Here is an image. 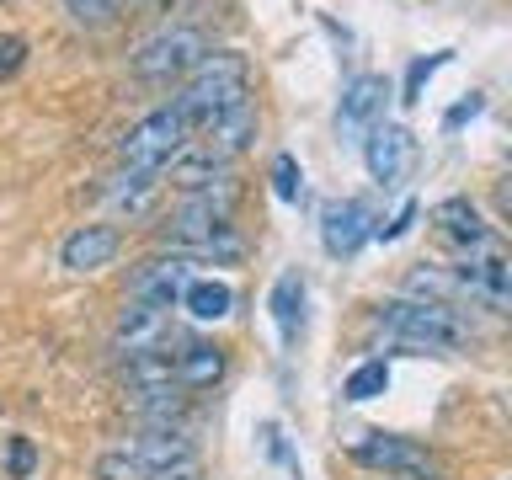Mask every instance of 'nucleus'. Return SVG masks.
Segmentation results:
<instances>
[{
    "instance_id": "nucleus-13",
    "label": "nucleus",
    "mask_w": 512,
    "mask_h": 480,
    "mask_svg": "<svg viewBox=\"0 0 512 480\" xmlns=\"http://www.w3.org/2000/svg\"><path fill=\"white\" fill-rule=\"evenodd\" d=\"M155 198H160V171L123 166L118 176H107V203L118 208V214H128V219H144L155 208Z\"/></svg>"
},
{
    "instance_id": "nucleus-15",
    "label": "nucleus",
    "mask_w": 512,
    "mask_h": 480,
    "mask_svg": "<svg viewBox=\"0 0 512 480\" xmlns=\"http://www.w3.org/2000/svg\"><path fill=\"white\" fill-rule=\"evenodd\" d=\"M219 379H224V347L187 342L176 352V384H182V390H214Z\"/></svg>"
},
{
    "instance_id": "nucleus-22",
    "label": "nucleus",
    "mask_w": 512,
    "mask_h": 480,
    "mask_svg": "<svg viewBox=\"0 0 512 480\" xmlns=\"http://www.w3.org/2000/svg\"><path fill=\"white\" fill-rule=\"evenodd\" d=\"M448 64V54H427V59H416L411 70H406V96H400V102H416V96H422V86L432 80V70H443Z\"/></svg>"
},
{
    "instance_id": "nucleus-21",
    "label": "nucleus",
    "mask_w": 512,
    "mask_h": 480,
    "mask_svg": "<svg viewBox=\"0 0 512 480\" xmlns=\"http://www.w3.org/2000/svg\"><path fill=\"white\" fill-rule=\"evenodd\" d=\"M32 470H38V448H32V438H11L6 443V475L11 480H27Z\"/></svg>"
},
{
    "instance_id": "nucleus-8",
    "label": "nucleus",
    "mask_w": 512,
    "mask_h": 480,
    "mask_svg": "<svg viewBox=\"0 0 512 480\" xmlns=\"http://www.w3.org/2000/svg\"><path fill=\"white\" fill-rule=\"evenodd\" d=\"M454 278H459L464 294H475V299H486V304H512V256L496 251V246L459 251Z\"/></svg>"
},
{
    "instance_id": "nucleus-12",
    "label": "nucleus",
    "mask_w": 512,
    "mask_h": 480,
    "mask_svg": "<svg viewBox=\"0 0 512 480\" xmlns=\"http://www.w3.org/2000/svg\"><path fill=\"white\" fill-rule=\"evenodd\" d=\"M118 342L128 347V358L134 352H166L176 342V331H171V310H155V304H123V315H118Z\"/></svg>"
},
{
    "instance_id": "nucleus-24",
    "label": "nucleus",
    "mask_w": 512,
    "mask_h": 480,
    "mask_svg": "<svg viewBox=\"0 0 512 480\" xmlns=\"http://www.w3.org/2000/svg\"><path fill=\"white\" fill-rule=\"evenodd\" d=\"M411 219H416V203H406V208H400V214H395V219L379 230V240H400V235L411 230Z\"/></svg>"
},
{
    "instance_id": "nucleus-11",
    "label": "nucleus",
    "mask_w": 512,
    "mask_h": 480,
    "mask_svg": "<svg viewBox=\"0 0 512 480\" xmlns=\"http://www.w3.org/2000/svg\"><path fill=\"white\" fill-rule=\"evenodd\" d=\"M118 251H123V230H118V224H80V230L64 235L59 262H64V272H102Z\"/></svg>"
},
{
    "instance_id": "nucleus-25",
    "label": "nucleus",
    "mask_w": 512,
    "mask_h": 480,
    "mask_svg": "<svg viewBox=\"0 0 512 480\" xmlns=\"http://www.w3.org/2000/svg\"><path fill=\"white\" fill-rule=\"evenodd\" d=\"M496 208H502V219H507V230H512V176L496 187Z\"/></svg>"
},
{
    "instance_id": "nucleus-20",
    "label": "nucleus",
    "mask_w": 512,
    "mask_h": 480,
    "mask_svg": "<svg viewBox=\"0 0 512 480\" xmlns=\"http://www.w3.org/2000/svg\"><path fill=\"white\" fill-rule=\"evenodd\" d=\"M272 192H278L283 203H299L304 198V166L294 155H272Z\"/></svg>"
},
{
    "instance_id": "nucleus-10",
    "label": "nucleus",
    "mask_w": 512,
    "mask_h": 480,
    "mask_svg": "<svg viewBox=\"0 0 512 480\" xmlns=\"http://www.w3.org/2000/svg\"><path fill=\"white\" fill-rule=\"evenodd\" d=\"M192 288V262L187 256H150V262H139L134 272V299L139 304H155V310H171V304H182V294Z\"/></svg>"
},
{
    "instance_id": "nucleus-5",
    "label": "nucleus",
    "mask_w": 512,
    "mask_h": 480,
    "mask_svg": "<svg viewBox=\"0 0 512 480\" xmlns=\"http://www.w3.org/2000/svg\"><path fill=\"white\" fill-rule=\"evenodd\" d=\"M352 459L368 464V470L400 475V480H438V459H432L422 443H411V438H390V432H368V438H358Z\"/></svg>"
},
{
    "instance_id": "nucleus-26",
    "label": "nucleus",
    "mask_w": 512,
    "mask_h": 480,
    "mask_svg": "<svg viewBox=\"0 0 512 480\" xmlns=\"http://www.w3.org/2000/svg\"><path fill=\"white\" fill-rule=\"evenodd\" d=\"M475 112H480V96H470L464 107H454V112H448V128H459L464 118H475Z\"/></svg>"
},
{
    "instance_id": "nucleus-17",
    "label": "nucleus",
    "mask_w": 512,
    "mask_h": 480,
    "mask_svg": "<svg viewBox=\"0 0 512 480\" xmlns=\"http://www.w3.org/2000/svg\"><path fill=\"white\" fill-rule=\"evenodd\" d=\"M64 11H70L80 27H112L134 11V0H64Z\"/></svg>"
},
{
    "instance_id": "nucleus-27",
    "label": "nucleus",
    "mask_w": 512,
    "mask_h": 480,
    "mask_svg": "<svg viewBox=\"0 0 512 480\" xmlns=\"http://www.w3.org/2000/svg\"><path fill=\"white\" fill-rule=\"evenodd\" d=\"M507 480H512V475H507Z\"/></svg>"
},
{
    "instance_id": "nucleus-2",
    "label": "nucleus",
    "mask_w": 512,
    "mask_h": 480,
    "mask_svg": "<svg viewBox=\"0 0 512 480\" xmlns=\"http://www.w3.org/2000/svg\"><path fill=\"white\" fill-rule=\"evenodd\" d=\"M192 139H198V128H192L182 112L166 102V107L144 112V118L118 139V160H123V166H134V171H160V176H166L176 160L192 150Z\"/></svg>"
},
{
    "instance_id": "nucleus-4",
    "label": "nucleus",
    "mask_w": 512,
    "mask_h": 480,
    "mask_svg": "<svg viewBox=\"0 0 512 480\" xmlns=\"http://www.w3.org/2000/svg\"><path fill=\"white\" fill-rule=\"evenodd\" d=\"M374 320L390 336H400L411 347H427V352H454L470 342V326L448 304H432V299H384Z\"/></svg>"
},
{
    "instance_id": "nucleus-1",
    "label": "nucleus",
    "mask_w": 512,
    "mask_h": 480,
    "mask_svg": "<svg viewBox=\"0 0 512 480\" xmlns=\"http://www.w3.org/2000/svg\"><path fill=\"white\" fill-rule=\"evenodd\" d=\"M171 107L182 112L198 134L214 128L219 118H230V112L251 107V59L240 54V48H214V54L176 86Z\"/></svg>"
},
{
    "instance_id": "nucleus-14",
    "label": "nucleus",
    "mask_w": 512,
    "mask_h": 480,
    "mask_svg": "<svg viewBox=\"0 0 512 480\" xmlns=\"http://www.w3.org/2000/svg\"><path fill=\"white\" fill-rule=\"evenodd\" d=\"M432 224H438L448 240H459L464 251L491 246V230H486V219H480V208L470 198H443L438 208H432Z\"/></svg>"
},
{
    "instance_id": "nucleus-7",
    "label": "nucleus",
    "mask_w": 512,
    "mask_h": 480,
    "mask_svg": "<svg viewBox=\"0 0 512 480\" xmlns=\"http://www.w3.org/2000/svg\"><path fill=\"white\" fill-rule=\"evenodd\" d=\"M363 166L379 187H400L416 171V134L406 123H379L363 139Z\"/></svg>"
},
{
    "instance_id": "nucleus-6",
    "label": "nucleus",
    "mask_w": 512,
    "mask_h": 480,
    "mask_svg": "<svg viewBox=\"0 0 512 480\" xmlns=\"http://www.w3.org/2000/svg\"><path fill=\"white\" fill-rule=\"evenodd\" d=\"M384 107H390V80L384 75H352L342 86V102H336V134L363 144L384 123Z\"/></svg>"
},
{
    "instance_id": "nucleus-19",
    "label": "nucleus",
    "mask_w": 512,
    "mask_h": 480,
    "mask_svg": "<svg viewBox=\"0 0 512 480\" xmlns=\"http://www.w3.org/2000/svg\"><path fill=\"white\" fill-rule=\"evenodd\" d=\"M299 299H304V283L288 272V278H278V288H272V315H278V326H283V342H294V310H299Z\"/></svg>"
},
{
    "instance_id": "nucleus-23",
    "label": "nucleus",
    "mask_w": 512,
    "mask_h": 480,
    "mask_svg": "<svg viewBox=\"0 0 512 480\" xmlns=\"http://www.w3.org/2000/svg\"><path fill=\"white\" fill-rule=\"evenodd\" d=\"M27 64V38H16V32H0V80H11L16 70Z\"/></svg>"
},
{
    "instance_id": "nucleus-18",
    "label": "nucleus",
    "mask_w": 512,
    "mask_h": 480,
    "mask_svg": "<svg viewBox=\"0 0 512 480\" xmlns=\"http://www.w3.org/2000/svg\"><path fill=\"white\" fill-rule=\"evenodd\" d=\"M384 390H390V363H379V358L358 363V368L347 374V384H342L347 400H374V395H384Z\"/></svg>"
},
{
    "instance_id": "nucleus-9",
    "label": "nucleus",
    "mask_w": 512,
    "mask_h": 480,
    "mask_svg": "<svg viewBox=\"0 0 512 480\" xmlns=\"http://www.w3.org/2000/svg\"><path fill=\"white\" fill-rule=\"evenodd\" d=\"M374 235H379V224H374V208L363 198H336V203H326V214H320V246L331 256H358V246Z\"/></svg>"
},
{
    "instance_id": "nucleus-16",
    "label": "nucleus",
    "mask_w": 512,
    "mask_h": 480,
    "mask_svg": "<svg viewBox=\"0 0 512 480\" xmlns=\"http://www.w3.org/2000/svg\"><path fill=\"white\" fill-rule=\"evenodd\" d=\"M182 310L192 320H224L235 310V288L230 283H214V278H192V288L182 294Z\"/></svg>"
},
{
    "instance_id": "nucleus-3",
    "label": "nucleus",
    "mask_w": 512,
    "mask_h": 480,
    "mask_svg": "<svg viewBox=\"0 0 512 480\" xmlns=\"http://www.w3.org/2000/svg\"><path fill=\"white\" fill-rule=\"evenodd\" d=\"M208 54H214V43H208L203 27H155L128 54V70H134V80H150V86H171V80L182 86Z\"/></svg>"
}]
</instances>
